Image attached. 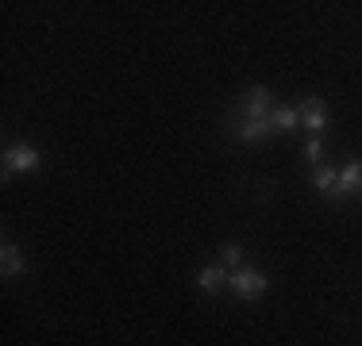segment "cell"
<instances>
[{
    "mask_svg": "<svg viewBox=\"0 0 362 346\" xmlns=\"http://www.w3.org/2000/svg\"><path fill=\"white\" fill-rule=\"evenodd\" d=\"M228 285H231V292H235L239 300H255V297H262V292L270 289V281H266L258 270H231Z\"/></svg>",
    "mask_w": 362,
    "mask_h": 346,
    "instance_id": "cell-1",
    "label": "cell"
},
{
    "mask_svg": "<svg viewBox=\"0 0 362 346\" xmlns=\"http://www.w3.org/2000/svg\"><path fill=\"white\" fill-rule=\"evenodd\" d=\"M31 169H39L35 146H12V150H4V181L12 177V173H31Z\"/></svg>",
    "mask_w": 362,
    "mask_h": 346,
    "instance_id": "cell-2",
    "label": "cell"
},
{
    "mask_svg": "<svg viewBox=\"0 0 362 346\" xmlns=\"http://www.w3.org/2000/svg\"><path fill=\"white\" fill-rule=\"evenodd\" d=\"M297 112H300V124H305L308 131H324L327 127V108H324L320 97H305Z\"/></svg>",
    "mask_w": 362,
    "mask_h": 346,
    "instance_id": "cell-3",
    "label": "cell"
},
{
    "mask_svg": "<svg viewBox=\"0 0 362 346\" xmlns=\"http://www.w3.org/2000/svg\"><path fill=\"white\" fill-rule=\"evenodd\" d=\"M243 112H247V119H270V93L262 85H255L243 100Z\"/></svg>",
    "mask_w": 362,
    "mask_h": 346,
    "instance_id": "cell-4",
    "label": "cell"
},
{
    "mask_svg": "<svg viewBox=\"0 0 362 346\" xmlns=\"http://www.w3.org/2000/svg\"><path fill=\"white\" fill-rule=\"evenodd\" d=\"M347 193H362V162H347L343 166V173H339V185H335V201L339 196H347Z\"/></svg>",
    "mask_w": 362,
    "mask_h": 346,
    "instance_id": "cell-5",
    "label": "cell"
},
{
    "mask_svg": "<svg viewBox=\"0 0 362 346\" xmlns=\"http://www.w3.org/2000/svg\"><path fill=\"white\" fill-rule=\"evenodd\" d=\"M274 127H270V119H243V124L235 127V135H239V143H262L266 135H270Z\"/></svg>",
    "mask_w": 362,
    "mask_h": 346,
    "instance_id": "cell-6",
    "label": "cell"
},
{
    "mask_svg": "<svg viewBox=\"0 0 362 346\" xmlns=\"http://www.w3.org/2000/svg\"><path fill=\"white\" fill-rule=\"evenodd\" d=\"M0 262H4V277H16V273L28 270V258H23V250L12 246V242H4V246H0Z\"/></svg>",
    "mask_w": 362,
    "mask_h": 346,
    "instance_id": "cell-7",
    "label": "cell"
},
{
    "mask_svg": "<svg viewBox=\"0 0 362 346\" xmlns=\"http://www.w3.org/2000/svg\"><path fill=\"white\" fill-rule=\"evenodd\" d=\"M297 124H300V112L297 108H270V127L274 131H297Z\"/></svg>",
    "mask_w": 362,
    "mask_h": 346,
    "instance_id": "cell-8",
    "label": "cell"
},
{
    "mask_svg": "<svg viewBox=\"0 0 362 346\" xmlns=\"http://www.w3.org/2000/svg\"><path fill=\"white\" fill-rule=\"evenodd\" d=\"M197 285H201L204 297H212V292L223 285V270H220V266H204V270L197 273Z\"/></svg>",
    "mask_w": 362,
    "mask_h": 346,
    "instance_id": "cell-9",
    "label": "cell"
},
{
    "mask_svg": "<svg viewBox=\"0 0 362 346\" xmlns=\"http://www.w3.org/2000/svg\"><path fill=\"white\" fill-rule=\"evenodd\" d=\"M313 181H316V189H324V193L332 196V193H335V185H339V173L327 169V166H316V169H313Z\"/></svg>",
    "mask_w": 362,
    "mask_h": 346,
    "instance_id": "cell-10",
    "label": "cell"
},
{
    "mask_svg": "<svg viewBox=\"0 0 362 346\" xmlns=\"http://www.w3.org/2000/svg\"><path fill=\"white\" fill-rule=\"evenodd\" d=\"M243 246H235V242H228V246H223V266H231V270H243Z\"/></svg>",
    "mask_w": 362,
    "mask_h": 346,
    "instance_id": "cell-11",
    "label": "cell"
},
{
    "mask_svg": "<svg viewBox=\"0 0 362 346\" xmlns=\"http://www.w3.org/2000/svg\"><path fill=\"white\" fill-rule=\"evenodd\" d=\"M305 158H308V162H320V138H308V146H305Z\"/></svg>",
    "mask_w": 362,
    "mask_h": 346,
    "instance_id": "cell-12",
    "label": "cell"
}]
</instances>
